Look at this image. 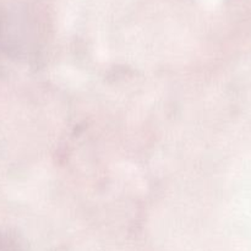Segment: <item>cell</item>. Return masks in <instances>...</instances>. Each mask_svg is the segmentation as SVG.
I'll use <instances>...</instances> for the list:
<instances>
[{"label": "cell", "instance_id": "1", "mask_svg": "<svg viewBox=\"0 0 251 251\" xmlns=\"http://www.w3.org/2000/svg\"><path fill=\"white\" fill-rule=\"evenodd\" d=\"M0 251H25L21 243L14 235L0 233Z\"/></svg>", "mask_w": 251, "mask_h": 251}]
</instances>
